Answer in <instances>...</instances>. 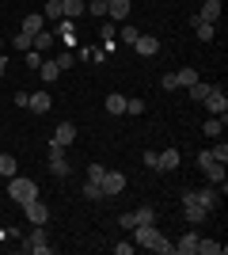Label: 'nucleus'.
<instances>
[{"mask_svg": "<svg viewBox=\"0 0 228 255\" xmlns=\"http://www.w3.org/2000/svg\"><path fill=\"white\" fill-rule=\"evenodd\" d=\"M133 240L141 248H149V252H160V255H171V240L156 229V225H137V229H130Z\"/></svg>", "mask_w": 228, "mask_h": 255, "instance_id": "f257e3e1", "label": "nucleus"}, {"mask_svg": "<svg viewBox=\"0 0 228 255\" xmlns=\"http://www.w3.org/2000/svg\"><path fill=\"white\" fill-rule=\"evenodd\" d=\"M198 168L206 171V183H213L221 194L228 191V171H225V164H217V160L209 156V152H198Z\"/></svg>", "mask_w": 228, "mask_h": 255, "instance_id": "f03ea898", "label": "nucleus"}, {"mask_svg": "<svg viewBox=\"0 0 228 255\" xmlns=\"http://www.w3.org/2000/svg\"><path fill=\"white\" fill-rule=\"evenodd\" d=\"M8 198H11V202H19V206H23V202H31V198H38V183L15 171V175L8 179Z\"/></svg>", "mask_w": 228, "mask_h": 255, "instance_id": "7ed1b4c3", "label": "nucleus"}, {"mask_svg": "<svg viewBox=\"0 0 228 255\" xmlns=\"http://www.w3.org/2000/svg\"><path fill=\"white\" fill-rule=\"evenodd\" d=\"M23 252H27V255H50V252H54V244H50L46 233H42V225H34V233L23 236Z\"/></svg>", "mask_w": 228, "mask_h": 255, "instance_id": "20e7f679", "label": "nucleus"}, {"mask_svg": "<svg viewBox=\"0 0 228 255\" xmlns=\"http://www.w3.org/2000/svg\"><path fill=\"white\" fill-rule=\"evenodd\" d=\"M126 175H122V171H107V175H103V179H99V187H103V198H114V194H122L126 191Z\"/></svg>", "mask_w": 228, "mask_h": 255, "instance_id": "39448f33", "label": "nucleus"}, {"mask_svg": "<svg viewBox=\"0 0 228 255\" xmlns=\"http://www.w3.org/2000/svg\"><path fill=\"white\" fill-rule=\"evenodd\" d=\"M183 210H186V221H190V225H202L209 217V210L202 202H194V194H190V191H183Z\"/></svg>", "mask_w": 228, "mask_h": 255, "instance_id": "423d86ee", "label": "nucleus"}, {"mask_svg": "<svg viewBox=\"0 0 228 255\" xmlns=\"http://www.w3.org/2000/svg\"><path fill=\"white\" fill-rule=\"evenodd\" d=\"M190 194H194V202H202L209 213H213V210L221 206V191L213 187V183H206V187H198V191H190Z\"/></svg>", "mask_w": 228, "mask_h": 255, "instance_id": "0eeeda50", "label": "nucleus"}, {"mask_svg": "<svg viewBox=\"0 0 228 255\" xmlns=\"http://www.w3.org/2000/svg\"><path fill=\"white\" fill-rule=\"evenodd\" d=\"M23 213H27V221H31V225H46V221H50V210H46L42 198H31V202H23Z\"/></svg>", "mask_w": 228, "mask_h": 255, "instance_id": "6e6552de", "label": "nucleus"}, {"mask_svg": "<svg viewBox=\"0 0 228 255\" xmlns=\"http://www.w3.org/2000/svg\"><path fill=\"white\" fill-rule=\"evenodd\" d=\"M130 8H133V0H107V19L110 23H126L130 19Z\"/></svg>", "mask_w": 228, "mask_h": 255, "instance_id": "1a4fd4ad", "label": "nucleus"}, {"mask_svg": "<svg viewBox=\"0 0 228 255\" xmlns=\"http://www.w3.org/2000/svg\"><path fill=\"white\" fill-rule=\"evenodd\" d=\"M202 103H206V111H209V115H228V96L221 92V88H213V92H209V96L202 99Z\"/></svg>", "mask_w": 228, "mask_h": 255, "instance_id": "9d476101", "label": "nucleus"}, {"mask_svg": "<svg viewBox=\"0 0 228 255\" xmlns=\"http://www.w3.org/2000/svg\"><path fill=\"white\" fill-rule=\"evenodd\" d=\"M133 50L141 53V57H156V53H160V38H156V34H141V38L133 42Z\"/></svg>", "mask_w": 228, "mask_h": 255, "instance_id": "9b49d317", "label": "nucleus"}, {"mask_svg": "<svg viewBox=\"0 0 228 255\" xmlns=\"http://www.w3.org/2000/svg\"><path fill=\"white\" fill-rule=\"evenodd\" d=\"M183 164V156H179V149H163L160 160H156V171H175Z\"/></svg>", "mask_w": 228, "mask_h": 255, "instance_id": "f8f14e48", "label": "nucleus"}, {"mask_svg": "<svg viewBox=\"0 0 228 255\" xmlns=\"http://www.w3.org/2000/svg\"><path fill=\"white\" fill-rule=\"evenodd\" d=\"M198 240H202L198 233H186V236H179V240L171 244V252H179V255H194V252H198Z\"/></svg>", "mask_w": 228, "mask_h": 255, "instance_id": "ddd939ff", "label": "nucleus"}, {"mask_svg": "<svg viewBox=\"0 0 228 255\" xmlns=\"http://www.w3.org/2000/svg\"><path fill=\"white\" fill-rule=\"evenodd\" d=\"M190 27H194V34L202 42H213V34H217V23H206V19H198V15H190Z\"/></svg>", "mask_w": 228, "mask_h": 255, "instance_id": "4468645a", "label": "nucleus"}, {"mask_svg": "<svg viewBox=\"0 0 228 255\" xmlns=\"http://www.w3.org/2000/svg\"><path fill=\"white\" fill-rule=\"evenodd\" d=\"M27 107H31L34 115H46V111L54 107V99H50V92H31V99H27Z\"/></svg>", "mask_w": 228, "mask_h": 255, "instance_id": "2eb2a0df", "label": "nucleus"}, {"mask_svg": "<svg viewBox=\"0 0 228 255\" xmlns=\"http://www.w3.org/2000/svg\"><path fill=\"white\" fill-rule=\"evenodd\" d=\"M54 141L69 149V145L76 141V126H73V122H57V129H54Z\"/></svg>", "mask_w": 228, "mask_h": 255, "instance_id": "dca6fc26", "label": "nucleus"}, {"mask_svg": "<svg viewBox=\"0 0 228 255\" xmlns=\"http://www.w3.org/2000/svg\"><path fill=\"white\" fill-rule=\"evenodd\" d=\"M225 126H228V115H209V122L202 129H206L209 137H221V133H225Z\"/></svg>", "mask_w": 228, "mask_h": 255, "instance_id": "f3484780", "label": "nucleus"}, {"mask_svg": "<svg viewBox=\"0 0 228 255\" xmlns=\"http://www.w3.org/2000/svg\"><path fill=\"white\" fill-rule=\"evenodd\" d=\"M198 19L217 23V19H221V0H206V4H202V11H198Z\"/></svg>", "mask_w": 228, "mask_h": 255, "instance_id": "a211bd4d", "label": "nucleus"}, {"mask_svg": "<svg viewBox=\"0 0 228 255\" xmlns=\"http://www.w3.org/2000/svg\"><path fill=\"white\" fill-rule=\"evenodd\" d=\"M84 4H87V0H61V15H65V19L84 15Z\"/></svg>", "mask_w": 228, "mask_h": 255, "instance_id": "6ab92c4d", "label": "nucleus"}, {"mask_svg": "<svg viewBox=\"0 0 228 255\" xmlns=\"http://www.w3.org/2000/svg\"><path fill=\"white\" fill-rule=\"evenodd\" d=\"M137 38H141V31H137V27H130V19H126V23L118 27V42H122V46H133Z\"/></svg>", "mask_w": 228, "mask_h": 255, "instance_id": "aec40b11", "label": "nucleus"}, {"mask_svg": "<svg viewBox=\"0 0 228 255\" xmlns=\"http://www.w3.org/2000/svg\"><path fill=\"white\" fill-rule=\"evenodd\" d=\"M107 115H126V96L122 92H110L107 96Z\"/></svg>", "mask_w": 228, "mask_h": 255, "instance_id": "412c9836", "label": "nucleus"}, {"mask_svg": "<svg viewBox=\"0 0 228 255\" xmlns=\"http://www.w3.org/2000/svg\"><path fill=\"white\" fill-rule=\"evenodd\" d=\"M84 15H91V19H107V0H87Z\"/></svg>", "mask_w": 228, "mask_h": 255, "instance_id": "4be33fe9", "label": "nucleus"}, {"mask_svg": "<svg viewBox=\"0 0 228 255\" xmlns=\"http://www.w3.org/2000/svg\"><path fill=\"white\" fill-rule=\"evenodd\" d=\"M15 171H19V164H15V156H11V152H0V175H4V179H11Z\"/></svg>", "mask_w": 228, "mask_h": 255, "instance_id": "5701e85b", "label": "nucleus"}, {"mask_svg": "<svg viewBox=\"0 0 228 255\" xmlns=\"http://www.w3.org/2000/svg\"><path fill=\"white\" fill-rule=\"evenodd\" d=\"M54 42H57V38H54V31H46V27H42L38 34H34V50H38V53H46Z\"/></svg>", "mask_w": 228, "mask_h": 255, "instance_id": "b1692460", "label": "nucleus"}, {"mask_svg": "<svg viewBox=\"0 0 228 255\" xmlns=\"http://www.w3.org/2000/svg\"><path fill=\"white\" fill-rule=\"evenodd\" d=\"M38 76H42L46 84H54L57 76H61V69H57V61H42V65H38Z\"/></svg>", "mask_w": 228, "mask_h": 255, "instance_id": "393cba45", "label": "nucleus"}, {"mask_svg": "<svg viewBox=\"0 0 228 255\" xmlns=\"http://www.w3.org/2000/svg\"><path fill=\"white\" fill-rule=\"evenodd\" d=\"M42 27H46V19H42V15H38V11H31V15L23 19V31H27V34H38V31H42Z\"/></svg>", "mask_w": 228, "mask_h": 255, "instance_id": "a878e982", "label": "nucleus"}, {"mask_svg": "<svg viewBox=\"0 0 228 255\" xmlns=\"http://www.w3.org/2000/svg\"><path fill=\"white\" fill-rule=\"evenodd\" d=\"M50 175H54V179H69V160L65 156L50 160Z\"/></svg>", "mask_w": 228, "mask_h": 255, "instance_id": "bb28decb", "label": "nucleus"}, {"mask_svg": "<svg viewBox=\"0 0 228 255\" xmlns=\"http://www.w3.org/2000/svg\"><path fill=\"white\" fill-rule=\"evenodd\" d=\"M186 92H190V99H194V103H202V99H206L209 92H213V84H202V80H194V84L186 88Z\"/></svg>", "mask_w": 228, "mask_h": 255, "instance_id": "cd10ccee", "label": "nucleus"}, {"mask_svg": "<svg viewBox=\"0 0 228 255\" xmlns=\"http://www.w3.org/2000/svg\"><path fill=\"white\" fill-rule=\"evenodd\" d=\"M133 217H137V225H156V210L152 206H141V210H133ZM133 225V229H137Z\"/></svg>", "mask_w": 228, "mask_h": 255, "instance_id": "c85d7f7f", "label": "nucleus"}, {"mask_svg": "<svg viewBox=\"0 0 228 255\" xmlns=\"http://www.w3.org/2000/svg\"><path fill=\"white\" fill-rule=\"evenodd\" d=\"M11 46H15V50H23V53H27V50H34V34L19 31V34H15V38H11Z\"/></svg>", "mask_w": 228, "mask_h": 255, "instance_id": "c756f323", "label": "nucleus"}, {"mask_svg": "<svg viewBox=\"0 0 228 255\" xmlns=\"http://www.w3.org/2000/svg\"><path fill=\"white\" fill-rule=\"evenodd\" d=\"M42 19H65V15H61V0H46V11H42Z\"/></svg>", "mask_w": 228, "mask_h": 255, "instance_id": "7c9ffc66", "label": "nucleus"}, {"mask_svg": "<svg viewBox=\"0 0 228 255\" xmlns=\"http://www.w3.org/2000/svg\"><path fill=\"white\" fill-rule=\"evenodd\" d=\"M84 198H87V202H99V198H103V187H99L95 179H87L84 183Z\"/></svg>", "mask_w": 228, "mask_h": 255, "instance_id": "2f4dec72", "label": "nucleus"}, {"mask_svg": "<svg viewBox=\"0 0 228 255\" xmlns=\"http://www.w3.org/2000/svg\"><path fill=\"white\" fill-rule=\"evenodd\" d=\"M198 252H202V255H221L225 244H217V240H198Z\"/></svg>", "mask_w": 228, "mask_h": 255, "instance_id": "473e14b6", "label": "nucleus"}, {"mask_svg": "<svg viewBox=\"0 0 228 255\" xmlns=\"http://www.w3.org/2000/svg\"><path fill=\"white\" fill-rule=\"evenodd\" d=\"M42 61H46V57H42L38 50H27V53H23V65H27V69H34V73H38V65H42Z\"/></svg>", "mask_w": 228, "mask_h": 255, "instance_id": "72a5a7b5", "label": "nucleus"}, {"mask_svg": "<svg viewBox=\"0 0 228 255\" xmlns=\"http://www.w3.org/2000/svg\"><path fill=\"white\" fill-rule=\"evenodd\" d=\"M175 80H179V88H190V84L198 80V73H194V69H179V73H175Z\"/></svg>", "mask_w": 228, "mask_h": 255, "instance_id": "f704fd0d", "label": "nucleus"}, {"mask_svg": "<svg viewBox=\"0 0 228 255\" xmlns=\"http://www.w3.org/2000/svg\"><path fill=\"white\" fill-rule=\"evenodd\" d=\"M209 156L217 160V164H228V145H225V141H221L217 149H209Z\"/></svg>", "mask_w": 228, "mask_h": 255, "instance_id": "c9c22d12", "label": "nucleus"}, {"mask_svg": "<svg viewBox=\"0 0 228 255\" xmlns=\"http://www.w3.org/2000/svg\"><path fill=\"white\" fill-rule=\"evenodd\" d=\"M103 175H107V168H103V164H99V160H95V164H87V179H103Z\"/></svg>", "mask_w": 228, "mask_h": 255, "instance_id": "e433bc0d", "label": "nucleus"}, {"mask_svg": "<svg viewBox=\"0 0 228 255\" xmlns=\"http://www.w3.org/2000/svg\"><path fill=\"white\" fill-rule=\"evenodd\" d=\"M65 145H57V141H50V145H46V156H50V160H57V156H65Z\"/></svg>", "mask_w": 228, "mask_h": 255, "instance_id": "4c0bfd02", "label": "nucleus"}, {"mask_svg": "<svg viewBox=\"0 0 228 255\" xmlns=\"http://www.w3.org/2000/svg\"><path fill=\"white\" fill-rule=\"evenodd\" d=\"M114 31H118V27L110 19H99V34H103V38H114Z\"/></svg>", "mask_w": 228, "mask_h": 255, "instance_id": "58836bf2", "label": "nucleus"}, {"mask_svg": "<svg viewBox=\"0 0 228 255\" xmlns=\"http://www.w3.org/2000/svg\"><path fill=\"white\" fill-rule=\"evenodd\" d=\"M73 61H76V57H73V50H65V53H61V57H57V69L65 73V69H73Z\"/></svg>", "mask_w": 228, "mask_h": 255, "instance_id": "ea45409f", "label": "nucleus"}, {"mask_svg": "<svg viewBox=\"0 0 228 255\" xmlns=\"http://www.w3.org/2000/svg\"><path fill=\"white\" fill-rule=\"evenodd\" d=\"M145 111V99H126V115H141Z\"/></svg>", "mask_w": 228, "mask_h": 255, "instance_id": "a19ab883", "label": "nucleus"}, {"mask_svg": "<svg viewBox=\"0 0 228 255\" xmlns=\"http://www.w3.org/2000/svg\"><path fill=\"white\" fill-rule=\"evenodd\" d=\"M163 88H167V92H175V88H179V80H175V73H163V80H160Z\"/></svg>", "mask_w": 228, "mask_h": 255, "instance_id": "79ce46f5", "label": "nucleus"}, {"mask_svg": "<svg viewBox=\"0 0 228 255\" xmlns=\"http://www.w3.org/2000/svg\"><path fill=\"white\" fill-rule=\"evenodd\" d=\"M141 160H145V168H152V171H156V160H160V152H145Z\"/></svg>", "mask_w": 228, "mask_h": 255, "instance_id": "37998d69", "label": "nucleus"}, {"mask_svg": "<svg viewBox=\"0 0 228 255\" xmlns=\"http://www.w3.org/2000/svg\"><path fill=\"white\" fill-rule=\"evenodd\" d=\"M118 221H122V229H133V225H137V217H133V213H122Z\"/></svg>", "mask_w": 228, "mask_h": 255, "instance_id": "c03bdc74", "label": "nucleus"}, {"mask_svg": "<svg viewBox=\"0 0 228 255\" xmlns=\"http://www.w3.org/2000/svg\"><path fill=\"white\" fill-rule=\"evenodd\" d=\"M11 99H15V107H27V99H31V92H15V96H11Z\"/></svg>", "mask_w": 228, "mask_h": 255, "instance_id": "a18cd8bd", "label": "nucleus"}, {"mask_svg": "<svg viewBox=\"0 0 228 255\" xmlns=\"http://www.w3.org/2000/svg\"><path fill=\"white\" fill-rule=\"evenodd\" d=\"M4 69H8V57H4V53H0V76H4Z\"/></svg>", "mask_w": 228, "mask_h": 255, "instance_id": "49530a36", "label": "nucleus"}, {"mask_svg": "<svg viewBox=\"0 0 228 255\" xmlns=\"http://www.w3.org/2000/svg\"><path fill=\"white\" fill-rule=\"evenodd\" d=\"M0 50H4V38H0Z\"/></svg>", "mask_w": 228, "mask_h": 255, "instance_id": "de8ad7c7", "label": "nucleus"}]
</instances>
